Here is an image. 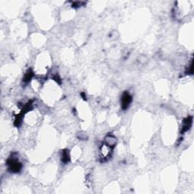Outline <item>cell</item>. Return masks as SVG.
Wrapping results in <instances>:
<instances>
[{"mask_svg":"<svg viewBox=\"0 0 194 194\" xmlns=\"http://www.w3.org/2000/svg\"><path fill=\"white\" fill-rule=\"evenodd\" d=\"M15 155V154H14ZM14 155H12L7 160V165L9 166V171L12 173H17L22 169L21 163L19 162L17 157L14 156Z\"/></svg>","mask_w":194,"mask_h":194,"instance_id":"6da1fadb","label":"cell"},{"mask_svg":"<svg viewBox=\"0 0 194 194\" xmlns=\"http://www.w3.org/2000/svg\"><path fill=\"white\" fill-rule=\"evenodd\" d=\"M132 99H132V96L129 93V92L126 91L123 93L122 96L121 98V105L123 110H126L128 109L130 103H131Z\"/></svg>","mask_w":194,"mask_h":194,"instance_id":"7a4b0ae2","label":"cell"},{"mask_svg":"<svg viewBox=\"0 0 194 194\" xmlns=\"http://www.w3.org/2000/svg\"><path fill=\"white\" fill-rule=\"evenodd\" d=\"M192 123H193V118L191 116H188V117L184 119L182 124L181 134H184L185 132L188 131L190 130V128L192 126Z\"/></svg>","mask_w":194,"mask_h":194,"instance_id":"3957f363","label":"cell"},{"mask_svg":"<svg viewBox=\"0 0 194 194\" xmlns=\"http://www.w3.org/2000/svg\"><path fill=\"white\" fill-rule=\"evenodd\" d=\"M116 143H117V139H116V137H114V136L111 135V134H110V135H108L107 137L105 138V143H106V145L109 146L111 147V148H113V147L116 145Z\"/></svg>","mask_w":194,"mask_h":194,"instance_id":"277c9868","label":"cell"},{"mask_svg":"<svg viewBox=\"0 0 194 194\" xmlns=\"http://www.w3.org/2000/svg\"><path fill=\"white\" fill-rule=\"evenodd\" d=\"M61 160L64 164H67L70 161V154L68 149H64L61 152Z\"/></svg>","mask_w":194,"mask_h":194,"instance_id":"5b68a950","label":"cell"},{"mask_svg":"<svg viewBox=\"0 0 194 194\" xmlns=\"http://www.w3.org/2000/svg\"><path fill=\"white\" fill-rule=\"evenodd\" d=\"M33 71H32V69H30V68L28 69L27 72L25 73V74H24L23 82L25 83H28L31 80V79L33 78Z\"/></svg>","mask_w":194,"mask_h":194,"instance_id":"8992f818","label":"cell"},{"mask_svg":"<svg viewBox=\"0 0 194 194\" xmlns=\"http://www.w3.org/2000/svg\"><path fill=\"white\" fill-rule=\"evenodd\" d=\"M81 96H82V98H83V99H86V94H85V93H81Z\"/></svg>","mask_w":194,"mask_h":194,"instance_id":"52a82bcc","label":"cell"}]
</instances>
